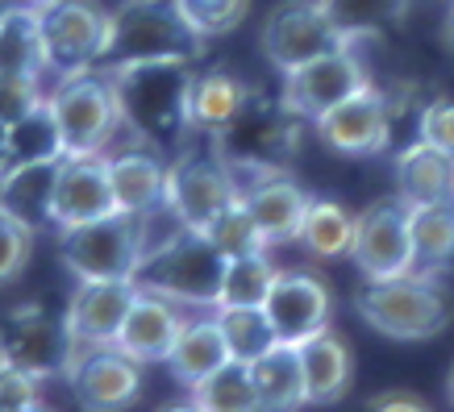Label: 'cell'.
I'll return each instance as SVG.
<instances>
[{"mask_svg": "<svg viewBox=\"0 0 454 412\" xmlns=\"http://www.w3.org/2000/svg\"><path fill=\"white\" fill-rule=\"evenodd\" d=\"M417 271H442L454 262V200H426L409 205Z\"/></svg>", "mask_w": 454, "mask_h": 412, "instance_id": "obj_29", "label": "cell"}, {"mask_svg": "<svg viewBox=\"0 0 454 412\" xmlns=\"http://www.w3.org/2000/svg\"><path fill=\"white\" fill-rule=\"evenodd\" d=\"M313 129L342 159H375L392 142V100L375 83H367V88H358L355 97H346L342 105L321 113Z\"/></svg>", "mask_w": 454, "mask_h": 412, "instance_id": "obj_12", "label": "cell"}, {"mask_svg": "<svg viewBox=\"0 0 454 412\" xmlns=\"http://www.w3.org/2000/svg\"><path fill=\"white\" fill-rule=\"evenodd\" d=\"M250 171H254V175L250 179L238 175V183H242V200H247V208L254 213V221H259L262 237H267L271 246L296 242L301 221H304V213H309V200H313V196L304 192L288 171H279V167H250Z\"/></svg>", "mask_w": 454, "mask_h": 412, "instance_id": "obj_18", "label": "cell"}, {"mask_svg": "<svg viewBox=\"0 0 454 412\" xmlns=\"http://www.w3.org/2000/svg\"><path fill=\"white\" fill-rule=\"evenodd\" d=\"M59 163H17L0 175V208L17 217L21 225H29L34 234L55 225V179Z\"/></svg>", "mask_w": 454, "mask_h": 412, "instance_id": "obj_21", "label": "cell"}, {"mask_svg": "<svg viewBox=\"0 0 454 412\" xmlns=\"http://www.w3.org/2000/svg\"><path fill=\"white\" fill-rule=\"evenodd\" d=\"M0 71L4 75H46V34L34 0H13L0 21Z\"/></svg>", "mask_w": 454, "mask_h": 412, "instance_id": "obj_27", "label": "cell"}, {"mask_svg": "<svg viewBox=\"0 0 454 412\" xmlns=\"http://www.w3.org/2000/svg\"><path fill=\"white\" fill-rule=\"evenodd\" d=\"M29 259H34V229L0 208V288H9L13 279H21Z\"/></svg>", "mask_w": 454, "mask_h": 412, "instance_id": "obj_36", "label": "cell"}, {"mask_svg": "<svg viewBox=\"0 0 454 412\" xmlns=\"http://www.w3.org/2000/svg\"><path fill=\"white\" fill-rule=\"evenodd\" d=\"M179 308H184V304L167 300V296H159V292H151V288H138L113 346H121L125 354L138 358L142 367L167 362L179 342V333H184V325H188V316L179 313Z\"/></svg>", "mask_w": 454, "mask_h": 412, "instance_id": "obj_19", "label": "cell"}, {"mask_svg": "<svg viewBox=\"0 0 454 412\" xmlns=\"http://www.w3.org/2000/svg\"><path fill=\"white\" fill-rule=\"evenodd\" d=\"M247 109H250V92L238 75H230V71H200V75H192L188 113H192L196 134L225 137Z\"/></svg>", "mask_w": 454, "mask_h": 412, "instance_id": "obj_22", "label": "cell"}, {"mask_svg": "<svg viewBox=\"0 0 454 412\" xmlns=\"http://www.w3.org/2000/svg\"><path fill=\"white\" fill-rule=\"evenodd\" d=\"M63 154H67V146H63V129L55 121L51 97H46V105H38L21 121L9 125V159H13V167L17 163H55Z\"/></svg>", "mask_w": 454, "mask_h": 412, "instance_id": "obj_31", "label": "cell"}, {"mask_svg": "<svg viewBox=\"0 0 454 412\" xmlns=\"http://www.w3.org/2000/svg\"><path fill=\"white\" fill-rule=\"evenodd\" d=\"M51 109L63 129L67 154H105L117 142V129L125 125V105L117 92L113 71L83 67L71 75H59L51 88Z\"/></svg>", "mask_w": 454, "mask_h": 412, "instance_id": "obj_5", "label": "cell"}, {"mask_svg": "<svg viewBox=\"0 0 454 412\" xmlns=\"http://www.w3.org/2000/svg\"><path fill=\"white\" fill-rule=\"evenodd\" d=\"M208 237H213V246L225 254V259H238V254H254V250H267L271 242L262 237L259 229V221H254V213L247 208V200L238 196L234 205L225 208L213 225L205 229Z\"/></svg>", "mask_w": 454, "mask_h": 412, "instance_id": "obj_35", "label": "cell"}, {"mask_svg": "<svg viewBox=\"0 0 454 412\" xmlns=\"http://www.w3.org/2000/svg\"><path fill=\"white\" fill-rule=\"evenodd\" d=\"M151 246V217L138 213H109L59 229V262L71 279H134L138 262Z\"/></svg>", "mask_w": 454, "mask_h": 412, "instance_id": "obj_6", "label": "cell"}, {"mask_svg": "<svg viewBox=\"0 0 454 412\" xmlns=\"http://www.w3.org/2000/svg\"><path fill=\"white\" fill-rule=\"evenodd\" d=\"M205 42L196 38L188 21L179 17L171 0H121L109 13V34L97 67L117 71L129 63H154V58H188Z\"/></svg>", "mask_w": 454, "mask_h": 412, "instance_id": "obj_4", "label": "cell"}, {"mask_svg": "<svg viewBox=\"0 0 454 412\" xmlns=\"http://www.w3.org/2000/svg\"><path fill=\"white\" fill-rule=\"evenodd\" d=\"M167 159L159 146L151 142H134V146H121V151H109V175H113V196H117V208L121 213H138V217H151V213H163L167 205Z\"/></svg>", "mask_w": 454, "mask_h": 412, "instance_id": "obj_20", "label": "cell"}, {"mask_svg": "<svg viewBox=\"0 0 454 412\" xmlns=\"http://www.w3.org/2000/svg\"><path fill=\"white\" fill-rule=\"evenodd\" d=\"M363 325L387 342H429L450 325V296L438 288V271H409L396 279H367L355 296Z\"/></svg>", "mask_w": 454, "mask_h": 412, "instance_id": "obj_3", "label": "cell"}, {"mask_svg": "<svg viewBox=\"0 0 454 412\" xmlns=\"http://www.w3.org/2000/svg\"><path fill=\"white\" fill-rule=\"evenodd\" d=\"M117 213L109 175V151L105 154H63L55 179V229H71L83 221Z\"/></svg>", "mask_w": 454, "mask_h": 412, "instance_id": "obj_17", "label": "cell"}, {"mask_svg": "<svg viewBox=\"0 0 454 412\" xmlns=\"http://www.w3.org/2000/svg\"><path fill=\"white\" fill-rule=\"evenodd\" d=\"M13 9V0H0V21H4V13Z\"/></svg>", "mask_w": 454, "mask_h": 412, "instance_id": "obj_45", "label": "cell"}, {"mask_svg": "<svg viewBox=\"0 0 454 412\" xmlns=\"http://www.w3.org/2000/svg\"><path fill=\"white\" fill-rule=\"evenodd\" d=\"M346 42H363V38H350L333 21L325 0H284V4H276L267 13L262 34H259L262 58L276 71H284V75L304 67L317 55H330V51L346 46Z\"/></svg>", "mask_w": 454, "mask_h": 412, "instance_id": "obj_8", "label": "cell"}, {"mask_svg": "<svg viewBox=\"0 0 454 412\" xmlns=\"http://www.w3.org/2000/svg\"><path fill=\"white\" fill-rule=\"evenodd\" d=\"M396 192L404 205L426 200H454V154L417 137L396 159Z\"/></svg>", "mask_w": 454, "mask_h": 412, "instance_id": "obj_26", "label": "cell"}, {"mask_svg": "<svg viewBox=\"0 0 454 412\" xmlns=\"http://www.w3.org/2000/svg\"><path fill=\"white\" fill-rule=\"evenodd\" d=\"M325 9L350 38H367L400 9V0H325Z\"/></svg>", "mask_w": 454, "mask_h": 412, "instance_id": "obj_37", "label": "cell"}, {"mask_svg": "<svg viewBox=\"0 0 454 412\" xmlns=\"http://www.w3.org/2000/svg\"><path fill=\"white\" fill-rule=\"evenodd\" d=\"M13 167V159H9V125H0V175Z\"/></svg>", "mask_w": 454, "mask_h": 412, "instance_id": "obj_41", "label": "cell"}, {"mask_svg": "<svg viewBox=\"0 0 454 412\" xmlns=\"http://www.w3.org/2000/svg\"><path fill=\"white\" fill-rule=\"evenodd\" d=\"M372 408L375 412H426V396H417V392H380V396H372Z\"/></svg>", "mask_w": 454, "mask_h": 412, "instance_id": "obj_40", "label": "cell"}, {"mask_svg": "<svg viewBox=\"0 0 454 412\" xmlns=\"http://www.w3.org/2000/svg\"><path fill=\"white\" fill-rule=\"evenodd\" d=\"M304 384H309V404H333L350 392L355 379V350L346 346L342 333L321 330L301 342Z\"/></svg>", "mask_w": 454, "mask_h": 412, "instance_id": "obj_24", "label": "cell"}, {"mask_svg": "<svg viewBox=\"0 0 454 412\" xmlns=\"http://www.w3.org/2000/svg\"><path fill=\"white\" fill-rule=\"evenodd\" d=\"M188 408H205V412H250V408H259L254 379H250V362L230 358L221 371H213L208 379H200L196 387H188Z\"/></svg>", "mask_w": 454, "mask_h": 412, "instance_id": "obj_30", "label": "cell"}, {"mask_svg": "<svg viewBox=\"0 0 454 412\" xmlns=\"http://www.w3.org/2000/svg\"><path fill=\"white\" fill-rule=\"evenodd\" d=\"M67 384L83 408H129L142 396V362L121 346H80L67 358Z\"/></svg>", "mask_w": 454, "mask_h": 412, "instance_id": "obj_14", "label": "cell"}, {"mask_svg": "<svg viewBox=\"0 0 454 412\" xmlns=\"http://www.w3.org/2000/svg\"><path fill=\"white\" fill-rule=\"evenodd\" d=\"M230 259L213 246V237L188 225H176V234L146 246L138 262V288H151L184 308H217L221 284H225Z\"/></svg>", "mask_w": 454, "mask_h": 412, "instance_id": "obj_2", "label": "cell"}, {"mask_svg": "<svg viewBox=\"0 0 454 412\" xmlns=\"http://www.w3.org/2000/svg\"><path fill=\"white\" fill-rule=\"evenodd\" d=\"M46 83L42 75H4L0 71V125L21 121L26 113H34L38 105H46Z\"/></svg>", "mask_w": 454, "mask_h": 412, "instance_id": "obj_38", "label": "cell"}, {"mask_svg": "<svg viewBox=\"0 0 454 412\" xmlns=\"http://www.w3.org/2000/svg\"><path fill=\"white\" fill-rule=\"evenodd\" d=\"M417 137L454 154V100H429L421 109V121H417Z\"/></svg>", "mask_w": 454, "mask_h": 412, "instance_id": "obj_39", "label": "cell"}, {"mask_svg": "<svg viewBox=\"0 0 454 412\" xmlns=\"http://www.w3.org/2000/svg\"><path fill=\"white\" fill-rule=\"evenodd\" d=\"M276 275H279V267L271 262L267 250L238 254V259H230V267H225L221 304H267V296H271V288H276Z\"/></svg>", "mask_w": 454, "mask_h": 412, "instance_id": "obj_33", "label": "cell"}, {"mask_svg": "<svg viewBox=\"0 0 454 412\" xmlns=\"http://www.w3.org/2000/svg\"><path fill=\"white\" fill-rule=\"evenodd\" d=\"M138 279H75L67 296L63 321H67L71 346H113L121 333V321L134 304Z\"/></svg>", "mask_w": 454, "mask_h": 412, "instance_id": "obj_15", "label": "cell"}, {"mask_svg": "<svg viewBox=\"0 0 454 412\" xmlns=\"http://www.w3.org/2000/svg\"><path fill=\"white\" fill-rule=\"evenodd\" d=\"M42 34H46V63L55 75L97 67L109 34V13L100 0H38Z\"/></svg>", "mask_w": 454, "mask_h": 412, "instance_id": "obj_10", "label": "cell"}, {"mask_svg": "<svg viewBox=\"0 0 454 412\" xmlns=\"http://www.w3.org/2000/svg\"><path fill=\"white\" fill-rule=\"evenodd\" d=\"M262 308H267V316H271V325H276L284 342H304L313 333L330 330L333 292L317 271L288 267V271L276 275V288H271Z\"/></svg>", "mask_w": 454, "mask_h": 412, "instance_id": "obj_16", "label": "cell"}, {"mask_svg": "<svg viewBox=\"0 0 454 412\" xmlns=\"http://www.w3.org/2000/svg\"><path fill=\"white\" fill-rule=\"evenodd\" d=\"M4 371H9V358L0 354V387H4Z\"/></svg>", "mask_w": 454, "mask_h": 412, "instance_id": "obj_44", "label": "cell"}, {"mask_svg": "<svg viewBox=\"0 0 454 412\" xmlns=\"http://www.w3.org/2000/svg\"><path fill=\"white\" fill-rule=\"evenodd\" d=\"M446 400L454 404V367H450V375H446Z\"/></svg>", "mask_w": 454, "mask_h": 412, "instance_id": "obj_43", "label": "cell"}, {"mask_svg": "<svg viewBox=\"0 0 454 412\" xmlns=\"http://www.w3.org/2000/svg\"><path fill=\"white\" fill-rule=\"evenodd\" d=\"M213 313H217L221 333H225L230 354H234L238 362H254L262 350H271V346L279 342V333L262 304H221Z\"/></svg>", "mask_w": 454, "mask_h": 412, "instance_id": "obj_32", "label": "cell"}, {"mask_svg": "<svg viewBox=\"0 0 454 412\" xmlns=\"http://www.w3.org/2000/svg\"><path fill=\"white\" fill-rule=\"evenodd\" d=\"M250 379H254L259 408L288 412V408H304V404H309L301 342H284V338H279L271 350H262V354L250 362Z\"/></svg>", "mask_w": 454, "mask_h": 412, "instance_id": "obj_25", "label": "cell"}, {"mask_svg": "<svg viewBox=\"0 0 454 412\" xmlns=\"http://www.w3.org/2000/svg\"><path fill=\"white\" fill-rule=\"evenodd\" d=\"M34 4H38V0H34Z\"/></svg>", "mask_w": 454, "mask_h": 412, "instance_id": "obj_46", "label": "cell"}, {"mask_svg": "<svg viewBox=\"0 0 454 412\" xmlns=\"http://www.w3.org/2000/svg\"><path fill=\"white\" fill-rule=\"evenodd\" d=\"M179 9V17L188 21L200 42H213V38H225V34H234L242 21H247L250 4L254 0H171Z\"/></svg>", "mask_w": 454, "mask_h": 412, "instance_id": "obj_34", "label": "cell"}, {"mask_svg": "<svg viewBox=\"0 0 454 412\" xmlns=\"http://www.w3.org/2000/svg\"><path fill=\"white\" fill-rule=\"evenodd\" d=\"M296 242L321 262L342 259V254H350V242H355V213L330 196H313Z\"/></svg>", "mask_w": 454, "mask_h": 412, "instance_id": "obj_28", "label": "cell"}, {"mask_svg": "<svg viewBox=\"0 0 454 412\" xmlns=\"http://www.w3.org/2000/svg\"><path fill=\"white\" fill-rule=\"evenodd\" d=\"M372 83V71L358 58V42H346L330 55L309 58L304 67L284 75L279 88V109L296 117V121H317L325 109L342 105L346 97H355L358 88Z\"/></svg>", "mask_w": 454, "mask_h": 412, "instance_id": "obj_9", "label": "cell"}, {"mask_svg": "<svg viewBox=\"0 0 454 412\" xmlns=\"http://www.w3.org/2000/svg\"><path fill=\"white\" fill-rule=\"evenodd\" d=\"M117 92L125 105V125L134 137L151 142L159 151L179 146L192 129L188 92H192V71L188 58H154V63H129L113 71Z\"/></svg>", "mask_w": 454, "mask_h": 412, "instance_id": "obj_1", "label": "cell"}, {"mask_svg": "<svg viewBox=\"0 0 454 412\" xmlns=\"http://www.w3.org/2000/svg\"><path fill=\"white\" fill-rule=\"evenodd\" d=\"M350 262L363 279H396L417 271L413 229H409V205L404 200H375L355 213V242Z\"/></svg>", "mask_w": 454, "mask_h": 412, "instance_id": "obj_11", "label": "cell"}, {"mask_svg": "<svg viewBox=\"0 0 454 412\" xmlns=\"http://www.w3.org/2000/svg\"><path fill=\"white\" fill-rule=\"evenodd\" d=\"M442 42L454 51V0H450V9H446V17H442Z\"/></svg>", "mask_w": 454, "mask_h": 412, "instance_id": "obj_42", "label": "cell"}, {"mask_svg": "<svg viewBox=\"0 0 454 412\" xmlns=\"http://www.w3.org/2000/svg\"><path fill=\"white\" fill-rule=\"evenodd\" d=\"M242 196L234 163L221 154V146L213 142V151H184L171 159L167 167V217L176 225L200 229L225 213Z\"/></svg>", "mask_w": 454, "mask_h": 412, "instance_id": "obj_7", "label": "cell"}, {"mask_svg": "<svg viewBox=\"0 0 454 412\" xmlns=\"http://www.w3.org/2000/svg\"><path fill=\"white\" fill-rule=\"evenodd\" d=\"M71 333L63 313H46L42 304H21L0 321V354L13 367L29 371L34 379H46L55 371H67L71 358Z\"/></svg>", "mask_w": 454, "mask_h": 412, "instance_id": "obj_13", "label": "cell"}, {"mask_svg": "<svg viewBox=\"0 0 454 412\" xmlns=\"http://www.w3.org/2000/svg\"><path fill=\"white\" fill-rule=\"evenodd\" d=\"M230 358L234 354H230V342H225V333H221L217 313L205 308V316H196V321L184 325L176 350H171V358H167V371H171V379L188 392V387H196L213 371H221Z\"/></svg>", "mask_w": 454, "mask_h": 412, "instance_id": "obj_23", "label": "cell"}]
</instances>
